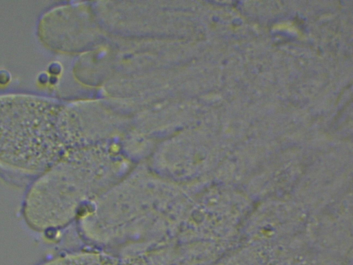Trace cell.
I'll list each match as a JSON object with an SVG mask.
<instances>
[{
    "mask_svg": "<svg viewBox=\"0 0 353 265\" xmlns=\"http://www.w3.org/2000/svg\"><path fill=\"white\" fill-rule=\"evenodd\" d=\"M58 106L30 95L0 96V161L32 172L54 165L60 153Z\"/></svg>",
    "mask_w": 353,
    "mask_h": 265,
    "instance_id": "obj_1",
    "label": "cell"
}]
</instances>
